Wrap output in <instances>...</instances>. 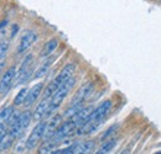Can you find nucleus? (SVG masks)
<instances>
[{
    "label": "nucleus",
    "mask_w": 161,
    "mask_h": 154,
    "mask_svg": "<svg viewBox=\"0 0 161 154\" xmlns=\"http://www.w3.org/2000/svg\"><path fill=\"white\" fill-rule=\"evenodd\" d=\"M96 148V142L94 141H84V142H77L76 143V149L75 153L87 154L92 153Z\"/></svg>",
    "instance_id": "nucleus-14"
},
{
    "label": "nucleus",
    "mask_w": 161,
    "mask_h": 154,
    "mask_svg": "<svg viewBox=\"0 0 161 154\" xmlns=\"http://www.w3.org/2000/svg\"><path fill=\"white\" fill-rule=\"evenodd\" d=\"M57 47H58V39L57 38H52V39H50V41H47V42L45 43L43 48L41 49V57L46 58V57H48V56H51V54L56 51Z\"/></svg>",
    "instance_id": "nucleus-15"
},
{
    "label": "nucleus",
    "mask_w": 161,
    "mask_h": 154,
    "mask_svg": "<svg viewBox=\"0 0 161 154\" xmlns=\"http://www.w3.org/2000/svg\"><path fill=\"white\" fill-rule=\"evenodd\" d=\"M3 68H4V60H0V73H3Z\"/></svg>",
    "instance_id": "nucleus-21"
},
{
    "label": "nucleus",
    "mask_w": 161,
    "mask_h": 154,
    "mask_svg": "<svg viewBox=\"0 0 161 154\" xmlns=\"http://www.w3.org/2000/svg\"><path fill=\"white\" fill-rule=\"evenodd\" d=\"M37 39V33L32 30H27L26 32H24V35L21 36L20 42L18 44V53L19 54H24L25 52H27L30 49V47L36 42Z\"/></svg>",
    "instance_id": "nucleus-9"
},
{
    "label": "nucleus",
    "mask_w": 161,
    "mask_h": 154,
    "mask_svg": "<svg viewBox=\"0 0 161 154\" xmlns=\"http://www.w3.org/2000/svg\"><path fill=\"white\" fill-rule=\"evenodd\" d=\"M112 106H113V104L110 100H105V101L101 102L96 109L92 110L91 115L88 116L86 122L77 128V131L75 133L77 136H84L89 135V133L94 132L96 130H98V127L103 123V121L107 118V116L109 115Z\"/></svg>",
    "instance_id": "nucleus-1"
},
{
    "label": "nucleus",
    "mask_w": 161,
    "mask_h": 154,
    "mask_svg": "<svg viewBox=\"0 0 161 154\" xmlns=\"http://www.w3.org/2000/svg\"><path fill=\"white\" fill-rule=\"evenodd\" d=\"M27 90H29L27 88H22L20 91L18 93V95L14 99L15 106H20V105H22L25 102V99H26V95H27Z\"/></svg>",
    "instance_id": "nucleus-18"
},
{
    "label": "nucleus",
    "mask_w": 161,
    "mask_h": 154,
    "mask_svg": "<svg viewBox=\"0 0 161 154\" xmlns=\"http://www.w3.org/2000/svg\"><path fill=\"white\" fill-rule=\"evenodd\" d=\"M32 120V114L31 111H24L21 112L19 118L16 120V122H14L11 126H9V131H8V135L10 136L13 139H18L19 137L22 136V133L25 132V130L29 127L30 122Z\"/></svg>",
    "instance_id": "nucleus-4"
},
{
    "label": "nucleus",
    "mask_w": 161,
    "mask_h": 154,
    "mask_svg": "<svg viewBox=\"0 0 161 154\" xmlns=\"http://www.w3.org/2000/svg\"><path fill=\"white\" fill-rule=\"evenodd\" d=\"M62 117H63V116L55 115L50 118L48 122H46L45 135H43V138H45V139H48V138H51V137L53 136V133L56 132V130L58 128V126L62 123Z\"/></svg>",
    "instance_id": "nucleus-11"
},
{
    "label": "nucleus",
    "mask_w": 161,
    "mask_h": 154,
    "mask_svg": "<svg viewBox=\"0 0 161 154\" xmlns=\"http://www.w3.org/2000/svg\"><path fill=\"white\" fill-rule=\"evenodd\" d=\"M48 106H50V99L43 97L40 104L37 105V107H36V110L32 115V118L35 121H40L42 118H45L47 116V112H48Z\"/></svg>",
    "instance_id": "nucleus-12"
},
{
    "label": "nucleus",
    "mask_w": 161,
    "mask_h": 154,
    "mask_svg": "<svg viewBox=\"0 0 161 154\" xmlns=\"http://www.w3.org/2000/svg\"><path fill=\"white\" fill-rule=\"evenodd\" d=\"M8 51H9V42L8 41H3L0 43V60L5 59Z\"/></svg>",
    "instance_id": "nucleus-19"
},
{
    "label": "nucleus",
    "mask_w": 161,
    "mask_h": 154,
    "mask_svg": "<svg viewBox=\"0 0 161 154\" xmlns=\"http://www.w3.org/2000/svg\"><path fill=\"white\" fill-rule=\"evenodd\" d=\"M32 63H34V56L29 54L27 57L22 60V64L20 65L19 72H16V85L24 84L30 80L32 74Z\"/></svg>",
    "instance_id": "nucleus-6"
},
{
    "label": "nucleus",
    "mask_w": 161,
    "mask_h": 154,
    "mask_svg": "<svg viewBox=\"0 0 161 154\" xmlns=\"http://www.w3.org/2000/svg\"><path fill=\"white\" fill-rule=\"evenodd\" d=\"M56 60V57H47V59L41 64L40 67L37 68V70L34 73V79H40V78L45 77L47 73H48V70H50V68H51V65H52V63Z\"/></svg>",
    "instance_id": "nucleus-13"
},
{
    "label": "nucleus",
    "mask_w": 161,
    "mask_h": 154,
    "mask_svg": "<svg viewBox=\"0 0 161 154\" xmlns=\"http://www.w3.org/2000/svg\"><path fill=\"white\" fill-rule=\"evenodd\" d=\"M115 146H117V138H109V139H105V141L103 142V144L99 147V149H98L96 153H98V154L110 153V152L114 149Z\"/></svg>",
    "instance_id": "nucleus-16"
},
{
    "label": "nucleus",
    "mask_w": 161,
    "mask_h": 154,
    "mask_svg": "<svg viewBox=\"0 0 161 154\" xmlns=\"http://www.w3.org/2000/svg\"><path fill=\"white\" fill-rule=\"evenodd\" d=\"M94 90V84L92 81H87L84 83L80 89L77 90V93L75 94V96L71 100V105H77V104H84V101L92 95Z\"/></svg>",
    "instance_id": "nucleus-8"
},
{
    "label": "nucleus",
    "mask_w": 161,
    "mask_h": 154,
    "mask_svg": "<svg viewBox=\"0 0 161 154\" xmlns=\"http://www.w3.org/2000/svg\"><path fill=\"white\" fill-rule=\"evenodd\" d=\"M75 84H76V79L75 78H71L66 83H63L60 88L53 93V95L50 97V106H48V112H47L46 117L51 116L52 114H55L58 110V107L62 105L63 100L68 95V93L72 90V88L75 86Z\"/></svg>",
    "instance_id": "nucleus-3"
},
{
    "label": "nucleus",
    "mask_w": 161,
    "mask_h": 154,
    "mask_svg": "<svg viewBox=\"0 0 161 154\" xmlns=\"http://www.w3.org/2000/svg\"><path fill=\"white\" fill-rule=\"evenodd\" d=\"M13 111H14V107L13 106H6V107H3L0 110V125L8 121V118L13 114Z\"/></svg>",
    "instance_id": "nucleus-17"
},
{
    "label": "nucleus",
    "mask_w": 161,
    "mask_h": 154,
    "mask_svg": "<svg viewBox=\"0 0 161 154\" xmlns=\"http://www.w3.org/2000/svg\"><path fill=\"white\" fill-rule=\"evenodd\" d=\"M117 130H118V125H114V126H112V127H110V128H109V130H108V131H107L104 135L102 136L101 139H102V141H105V139H108V138H109L110 136L113 135V133H114Z\"/></svg>",
    "instance_id": "nucleus-20"
},
{
    "label": "nucleus",
    "mask_w": 161,
    "mask_h": 154,
    "mask_svg": "<svg viewBox=\"0 0 161 154\" xmlns=\"http://www.w3.org/2000/svg\"><path fill=\"white\" fill-rule=\"evenodd\" d=\"M76 64L75 63H68V64H66L62 69H61V72L58 73V75L55 78L51 83H48V85L46 86V89H45V91H43V97H50L53 95V93L60 88L61 85L63 84V83H66L68 79H71V78L73 77V74H75V72H76Z\"/></svg>",
    "instance_id": "nucleus-2"
},
{
    "label": "nucleus",
    "mask_w": 161,
    "mask_h": 154,
    "mask_svg": "<svg viewBox=\"0 0 161 154\" xmlns=\"http://www.w3.org/2000/svg\"><path fill=\"white\" fill-rule=\"evenodd\" d=\"M42 90H43V83H37V84H35L31 89L27 90V95H26L24 105L27 106V107L31 106V105H34V102H36V100H37L39 96L42 94Z\"/></svg>",
    "instance_id": "nucleus-10"
},
{
    "label": "nucleus",
    "mask_w": 161,
    "mask_h": 154,
    "mask_svg": "<svg viewBox=\"0 0 161 154\" xmlns=\"http://www.w3.org/2000/svg\"><path fill=\"white\" fill-rule=\"evenodd\" d=\"M15 79H16V68L13 65L4 72L3 77L0 79V95L1 96H5L10 91V89L13 88L15 83Z\"/></svg>",
    "instance_id": "nucleus-7"
},
{
    "label": "nucleus",
    "mask_w": 161,
    "mask_h": 154,
    "mask_svg": "<svg viewBox=\"0 0 161 154\" xmlns=\"http://www.w3.org/2000/svg\"><path fill=\"white\" fill-rule=\"evenodd\" d=\"M45 127H46V121L40 120L39 123L34 127V130L31 131V133L29 135L26 142H25L26 149L31 151V149H34L40 143V141L43 138V135H45Z\"/></svg>",
    "instance_id": "nucleus-5"
}]
</instances>
